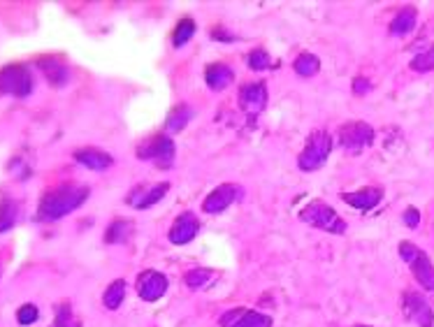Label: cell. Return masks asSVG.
<instances>
[{"label": "cell", "mask_w": 434, "mask_h": 327, "mask_svg": "<svg viewBox=\"0 0 434 327\" xmlns=\"http://www.w3.org/2000/svg\"><path fill=\"white\" fill-rule=\"evenodd\" d=\"M372 142H374V130L372 126L363 124V121H353V124H346L339 128V144L348 149V151L358 154Z\"/></svg>", "instance_id": "cell-7"}, {"label": "cell", "mask_w": 434, "mask_h": 327, "mask_svg": "<svg viewBox=\"0 0 434 327\" xmlns=\"http://www.w3.org/2000/svg\"><path fill=\"white\" fill-rule=\"evenodd\" d=\"M211 278H214V272L211 269H191V272H186V276H183V281H186V286L191 288V291H198V288H205Z\"/></svg>", "instance_id": "cell-25"}, {"label": "cell", "mask_w": 434, "mask_h": 327, "mask_svg": "<svg viewBox=\"0 0 434 327\" xmlns=\"http://www.w3.org/2000/svg\"><path fill=\"white\" fill-rule=\"evenodd\" d=\"M415 21H418V12H415V7H411V5L402 7L390 21V33L393 35H409L415 28Z\"/></svg>", "instance_id": "cell-18"}, {"label": "cell", "mask_w": 434, "mask_h": 327, "mask_svg": "<svg viewBox=\"0 0 434 327\" xmlns=\"http://www.w3.org/2000/svg\"><path fill=\"white\" fill-rule=\"evenodd\" d=\"M300 218L309 223L311 228H318L323 232H332V235H344L346 232V221L326 202H309L307 207L300 211Z\"/></svg>", "instance_id": "cell-2"}, {"label": "cell", "mask_w": 434, "mask_h": 327, "mask_svg": "<svg viewBox=\"0 0 434 327\" xmlns=\"http://www.w3.org/2000/svg\"><path fill=\"white\" fill-rule=\"evenodd\" d=\"M235 327H272V318L258 311H244V316L237 321Z\"/></svg>", "instance_id": "cell-26"}, {"label": "cell", "mask_w": 434, "mask_h": 327, "mask_svg": "<svg viewBox=\"0 0 434 327\" xmlns=\"http://www.w3.org/2000/svg\"><path fill=\"white\" fill-rule=\"evenodd\" d=\"M330 151H332V137L326 133V130H316L311 137L307 146L302 149V154L298 158V165L302 172H313L318 170L328 163L330 158Z\"/></svg>", "instance_id": "cell-3"}, {"label": "cell", "mask_w": 434, "mask_h": 327, "mask_svg": "<svg viewBox=\"0 0 434 327\" xmlns=\"http://www.w3.org/2000/svg\"><path fill=\"white\" fill-rule=\"evenodd\" d=\"M70 321V306L68 304H61L59 306V316H56V327H66Z\"/></svg>", "instance_id": "cell-33"}, {"label": "cell", "mask_w": 434, "mask_h": 327, "mask_svg": "<svg viewBox=\"0 0 434 327\" xmlns=\"http://www.w3.org/2000/svg\"><path fill=\"white\" fill-rule=\"evenodd\" d=\"M165 293H168V276L165 274L146 269V272L137 276V295H140L144 302L161 300Z\"/></svg>", "instance_id": "cell-9"}, {"label": "cell", "mask_w": 434, "mask_h": 327, "mask_svg": "<svg viewBox=\"0 0 434 327\" xmlns=\"http://www.w3.org/2000/svg\"><path fill=\"white\" fill-rule=\"evenodd\" d=\"M198 230H200V223L196 218V213L186 211V213H181V216L172 223L170 241H172L174 246H183V244H188V241H193V239L198 237Z\"/></svg>", "instance_id": "cell-12"}, {"label": "cell", "mask_w": 434, "mask_h": 327, "mask_svg": "<svg viewBox=\"0 0 434 327\" xmlns=\"http://www.w3.org/2000/svg\"><path fill=\"white\" fill-rule=\"evenodd\" d=\"M383 193L378 188H360L355 193H344L341 195V200H344L346 204H350L353 209H360V211H369L374 209L378 202H381Z\"/></svg>", "instance_id": "cell-16"}, {"label": "cell", "mask_w": 434, "mask_h": 327, "mask_svg": "<svg viewBox=\"0 0 434 327\" xmlns=\"http://www.w3.org/2000/svg\"><path fill=\"white\" fill-rule=\"evenodd\" d=\"M367 91H372V81L365 79V77L353 79V93H358V96H365Z\"/></svg>", "instance_id": "cell-32"}, {"label": "cell", "mask_w": 434, "mask_h": 327, "mask_svg": "<svg viewBox=\"0 0 434 327\" xmlns=\"http://www.w3.org/2000/svg\"><path fill=\"white\" fill-rule=\"evenodd\" d=\"M242 316H244V309H233V311L223 313L221 316V327H235Z\"/></svg>", "instance_id": "cell-30"}, {"label": "cell", "mask_w": 434, "mask_h": 327, "mask_svg": "<svg viewBox=\"0 0 434 327\" xmlns=\"http://www.w3.org/2000/svg\"><path fill=\"white\" fill-rule=\"evenodd\" d=\"M402 311L411 323L418 327H434V311L430 302L420 293H404L402 297Z\"/></svg>", "instance_id": "cell-8"}, {"label": "cell", "mask_w": 434, "mask_h": 327, "mask_svg": "<svg viewBox=\"0 0 434 327\" xmlns=\"http://www.w3.org/2000/svg\"><path fill=\"white\" fill-rule=\"evenodd\" d=\"M168 191H170L168 181L156 183V186H144V188H135L131 195H128V204L135 209H149L156 202H161Z\"/></svg>", "instance_id": "cell-13"}, {"label": "cell", "mask_w": 434, "mask_h": 327, "mask_svg": "<svg viewBox=\"0 0 434 327\" xmlns=\"http://www.w3.org/2000/svg\"><path fill=\"white\" fill-rule=\"evenodd\" d=\"M123 297H126V281H123V278H116V281L105 291L103 302H105L107 309L114 311V309H118V306L123 304Z\"/></svg>", "instance_id": "cell-22"}, {"label": "cell", "mask_w": 434, "mask_h": 327, "mask_svg": "<svg viewBox=\"0 0 434 327\" xmlns=\"http://www.w3.org/2000/svg\"><path fill=\"white\" fill-rule=\"evenodd\" d=\"M400 256L404 263H409L413 278L418 281L425 291H434V265L423 251L411 244V241H400Z\"/></svg>", "instance_id": "cell-4"}, {"label": "cell", "mask_w": 434, "mask_h": 327, "mask_svg": "<svg viewBox=\"0 0 434 327\" xmlns=\"http://www.w3.org/2000/svg\"><path fill=\"white\" fill-rule=\"evenodd\" d=\"M205 81L211 91H223L235 81V70L226 63H211L205 70Z\"/></svg>", "instance_id": "cell-15"}, {"label": "cell", "mask_w": 434, "mask_h": 327, "mask_svg": "<svg viewBox=\"0 0 434 327\" xmlns=\"http://www.w3.org/2000/svg\"><path fill=\"white\" fill-rule=\"evenodd\" d=\"M248 68L251 70H267L272 65V59H270V54H267L265 49H253L251 54H248Z\"/></svg>", "instance_id": "cell-28"}, {"label": "cell", "mask_w": 434, "mask_h": 327, "mask_svg": "<svg viewBox=\"0 0 434 327\" xmlns=\"http://www.w3.org/2000/svg\"><path fill=\"white\" fill-rule=\"evenodd\" d=\"M133 221L128 218H116L112 226L107 228L105 232V241L107 244H123V241H128L133 237Z\"/></svg>", "instance_id": "cell-19"}, {"label": "cell", "mask_w": 434, "mask_h": 327, "mask_svg": "<svg viewBox=\"0 0 434 327\" xmlns=\"http://www.w3.org/2000/svg\"><path fill=\"white\" fill-rule=\"evenodd\" d=\"M193 119V109L188 105H179V107H174L170 111V116H168V130L170 133H179V130H183L188 126V121Z\"/></svg>", "instance_id": "cell-21"}, {"label": "cell", "mask_w": 434, "mask_h": 327, "mask_svg": "<svg viewBox=\"0 0 434 327\" xmlns=\"http://www.w3.org/2000/svg\"><path fill=\"white\" fill-rule=\"evenodd\" d=\"M38 318H40V311L35 304H24L21 309L16 311V321H19V325H33Z\"/></svg>", "instance_id": "cell-29"}, {"label": "cell", "mask_w": 434, "mask_h": 327, "mask_svg": "<svg viewBox=\"0 0 434 327\" xmlns=\"http://www.w3.org/2000/svg\"><path fill=\"white\" fill-rule=\"evenodd\" d=\"M239 195H242V188H239V186H235V183H221L205 198V202H202V211H207V213L226 211L230 204H233L239 198Z\"/></svg>", "instance_id": "cell-10"}, {"label": "cell", "mask_w": 434, "mask_h": 327, "mask_svg": "<svg viewBox=\"0 0 434 327\" xmlns=\"http://www.w3.org/2000/svg\"><path fill=\"white\" fill-rule=\"evenodd\" d=\"M174 142L168 135H153L146 142L137 146V158L140 161H153L158 167H170L174 161Z\"/></svg>", "instance_id": "cell-6"}, {"label": "cell", "mask_w": 434, "mask_h": 327, "mask_svg": "<svg viewBox=\"0 0 434 327\" xmlns=\"http://www.w3.org/2000/svg\"><path fill=\"white\" fill-rule=\"evenodd\" d=\"M0 93L14 98H29L33 93V77L26 65H7L0 70Z\"/></svg>", "instance_id": "cell-5"}, {"label": "cell", "mask_w": 434, "mask_h": 327, "mask_svg": "<svg viewBox=\"0 0 434 327\" xmlns=\"http://www.w3.org/2000/svg\"><path fill=\"white\" fill-rule=\"evenodd\" d=\"M16 216H19V207H16V202L12 200H0V232H7L14 223H16Z\"/></svg>", "instance_id": "cell-23"}, {"label": "cell", "mask_w": 434, "mask_h": 327, "mask_svg": "<svg viewBox=\"0 0 434 327\" xmlns=\"http://www.w3.org/2000/svg\"><path fill=\"white\" fill-rule=\"evenodd\" d=\"M40 70L44 72V77L49 79V84H54V86H66L68 84V65L63 63L61 59H54V56H49V59H40L38 61Z\"/></svg>", "instance_id": "cell-17"}, {"label": "cell", "mask_w": 434, "mask_h": 327, "mask_svg": "<svg viewBox=\"0 0 434 327\" xmlns=\"http://www.w3.org/2000/svg\"><path fill=\"white\" fill-rule=\"evenodd\" d=\"M265 105H267V86L263 81L244 84V86L239 89V107H242L248 116L261 114Z\"/></svg>", "instance_id": "cell-11"}, {"label": "cell", "mask_w": 434, "mask_h": 327, "mask_svg": "<svg viewBox=\"0 0 434 327\" xmlns=\"http://www.w3.org/2000/svg\"><path fill=\"white\" fill-rule=\"evenodd\" d=\"M411 70H415V72H430V70H434V44L430 46L428 51H423V54L415 56V59L411 61Z\"/></svg>", "instance_id": "cell-27"}, {"label": "cell", "mask_w": 434, "mask_h": 327, "mask_svg": "<svg viewBox=\"0 0 434 327\" xmlns=\"http://www.w3.org/2000/svg\"><path fill=\"white\" fill-rule=\"evenodd\" d=\"M404 223L409 228H418L420 226V211L415 209V207H409V209L404 211Z\"/></svg>", "instance_id": "cell-31"}, {"label": "cell", "mask_w": 434, "mask_h": 327, "mask_svg": "<svg viewBox=\"0 0 434 327\" xmlns=\"http://www.w3.org/2000/svg\"><path fill=\"white\" fill-rule=\"evenodd\" d=\"M193 35H196V21L186 16V19H181V21L177 24V28H174L172 42H174V46H183Z\"/></svg>", "instance_id": "cell-24"}, {"label": "cell", "mask_w": 434, "mask_h": 327, "mask_svg": "<svg viewBox=\"0 0 434 327\" xmlns=\"http://www.w3.org/2000/svg\"><path fill=\"white\" fill-rule=\"evenodd\" d=\"M293 70L298 72L300 77H313V74H318V70H321L318 56H313L309 51L300 54L298 59H295V63H293Z\"/></svg>", "instance_id": "cell-20"}, {"label": "cell", "mask_w": 434, "mask_h": 327, "mask_svg": "<svg viewBox=\"0 0 434 327\" xmlns=\"http://www.w3.org/2000/svg\"><path fill=\"white\" fill-rule=\"evenodd\" d=\"M358 327H365V325H358Z\"/></svg>", "instance_id": "cell-34"}, {"label": "cell", "mask_w": 434, "mask_h": 327, "mask_svg": "<svg viewBox=\"0 0 434 327\" xmlns=\"http://www.w3.org/2000/svg\"><path fill=\"white\" fill-rule=\"evenodd\" d=\"M75 161L79 165L89 167V170H98V172L107 170V167H112V163H114L112 156L105 154V151H100V149H94V146L77 149V151H75Z\"/></svg>", "instance_id": "cell-14"}, {"label": "cell", "mask_w": 434, "mask_h": 327, "mask_svg": "<svg viewBox=\"0 0 434 327\" xmlns=\"http://www.w3.org/2000/svg\"><path fill=\"white\" fill-rule=\"evenodd\" d=\"M91 191L86 186L79 183H63L56 186L42 195L40 207H38V218L40 221H59L63 216H68L70 211L79 209L81 204L89 200Z\"/></svg>", "instance_id": "cell-1"}]
</instances>
